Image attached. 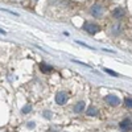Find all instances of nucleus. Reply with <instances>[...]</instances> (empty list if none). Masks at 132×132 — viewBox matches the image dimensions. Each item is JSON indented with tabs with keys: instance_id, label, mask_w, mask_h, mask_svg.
I'll list each match as a JSON object with an SVG mask.
<instances>
[{
	"instance_id": "nucleus-1",
	"label": "nucleus",
	"mask_w": 132,
	"mask_h": 132,
	"mask_svg": "<svg viewBox=\"0 0 132 132\" xmlns=\"http://www.w3.org/2000/svg\"><path fill=\"white\" fill-rule=\"evenodd\" d=\"M104 101H106L110 106H118V104H120V99H119L116 95H114V94L106 95V96H104Z\"/></svg>"
},
{
	"instance_id": "nucleus-2",
	"label": "nucleus",
	"mask_w": 132,
	"mask_h": 132,
	"mask_svg": "<svg viewBox=\"0 0 132 132\" xmlns=\"http://www.w3.org/2000/svg\"><path fill=\"white\" fill-rule=\"evenodd\" d=\"M83 29H85V30H87V32L90 33V35H96V33H98L99 30H101L98 25H95V24H91V23H85V25H83Z\"/></svg>"
},
{
	"instance_id": "nucleus-3",
	"label": "nucleus",
	"mask_w": 132,
	"mask_h": 132,
	"mask_svg": "<svg viewBox=\"0 0 132 132\" xmlns=\"http://www.w3.org/2000/svg\"><path fill=\"white\" fill-rule=\"evenodd\" d=\"M90 13H91L94 17H99V16L103 13V7H102V5H99V4L93 5V8L90 9Z\"/></svg>"
},
{
	"instance_id": "nucleus-4",
	"label": "nucleus",
	"mask_w": 132,
	"mask_h": 132,
	"mask_svg": "<svg viewBox=\"0 0 132 132\" xmlns=\"http://www.w3.org/2000/svg\"><path fill=\"white\" fill-rule=\"evenodd\" d=\"M56 102H57V104H65L66 102H68V94L66 93H58L57 95H56Z\"/></svg>"
},
{
	"instance_id": "nucleus-5",
	"label": "nucleus",
	"mask_w": 132,
	"mask_h": 132,
	"mask_svg": "<svg viewBox=\"0 0 132 132\" xmlns=\"http://www.w3.org/2000/svg\"><path fill=\"white\" fill-rule=\"evenodd\" d=\"M119 126H120V128H122L123 131H128V129L131 128V126H132L131 119H128V118H127V119H124L123 122H120V124H119Z\"/></svg>"
},
{
	"instance_id": "nucleus-6",
	"label": "nucleus",
	"mask_w": 132,
	"mask_h": 132,
	"mask_svg": "<svg viewBox=\"0 0 132 132\" xmlns=\"http://www.w3.org/2000/svg\"><path fill=\"white\" fill-rule=\"evenodd\" d=\"M85 102H78L75 106H74V112H77V114H81L82 111H85Z\"/></svg>"
},
{
	"instance_id": "nucleus-7",
	"label": "nucleus",
	"mask_w": 132,
	"mask_h": 132,
	"mask_svg": "<svg viewBox=\"0 0 132 132\" xmlns=\"http://www.w3.org/2000/svg\"><path fill=\"white\" fill-rule=\"evenodd\" d=\"M112 15H114V17L115 19H120V17H123L124 16V9H122V8H116L114 12H112Z\"/></svg>"
},
{
	"instance_id": "nucleus-8",
	"label": "nucleus",
	"mask_w": 132,
	"mask_h": 132,
	"mask_svg": "<svg viewBox=\"0 0 132 132\" xmlns=\"http://www.w3.org/2000/svg\"><path fill=\"white\" fill-rule=\"evenodd\" d=\"M87 115H89V116H95V115H98V110L91 106L89 110H87Z\"/></svg>"
},
{
	"instance_id": "nucleus-9",
	"label": "nucleus",
	"mask_w": 132,
	"mask_h": 132,
	"mask_svg": "<svg viewBox=\"0 0 132 132\" xmlns=\"http://www.w3.org/2000/svg\"><path fill=\"white\" fill-rule=\"evenodd\" d=\"M40 69L42 70V73H49L52 70V66H48L45 63H40Z\"/></svg>"
},
{
	"instance_id": "nucleus-10",
	"label": "nucleus",
	"mask_w": 132,
	"mask_h": 132,
	"mask_svg": "<svg viewBox=\"0 0 132 132\" xmlns=\"http://www.w3.org/2000/svg\"><path fill=\"white\" fill-rule=\"evenodd\" d=\"M124 103H126L127 107H131V108H132V99H131V98H126V99H124Z\"/></svg>"
},
{
	"instance_id": "nucleus-11",
	"label": "nucleus",
	"mask_w": 132,
	"mask_h": 132,
	"mask_svg": "<svg viewBox=\"0 0 132 132\" xmlns=\"http://www.w3.org/2000/svg\"><path fill=\"white\" fill-rule=\"evenodd\" d=\"M30 110H32V106H30V104H27V106L23 108V114H27V112H29Z\"/></svg>"
},
{
	"instance_id": "nucleus-12",
	"label": "nucleus",
	"mask_w": 132,
	"mask_h": 132,
	"mask_svg": "<svg viewBox=\"0 0 132 132\" xmlns=\"http://www.w3.org/2000/svg\"><path fill=\"white\" fill-rule=\"evenodd\" d=\"M104 71H106V73H108L110 75H114V77H119V74H118V73H115V71H112V70H110V69H104Z\"/></svg>"
},
{
	"instance_id": "nucleus-13",
	"label": "nucleus",
	"mask_w": 132,
	"mask_h": 132,
	"mask_svg": "<svg viewBox=\"0 0 132 132\" xmlns=\"http://www.w3.org/2000/svg\"><path fill=\"white\" fill-rule=\"evenodd\" d=\"M52 115H53V114H52L50 111H44V116H45L46 119H50V118H52Z\"/></svg>"
},
{
	"instance_id": "nucleus-14",
	"label": "nucleus",
	"mask_w": 132,
	"mask_h": 132,
	"mask_svg": "<svg viewBox=\"0 0 132 132\" xmlns=\"http://www.w3.org/2000/svg\"><path fill=\"white\" fill-rule=\"evenodd\" d=\"M28 127L29 128H33V127H35V123H28Z\"/></svg>"
},
{
	"instance_id": "nucleus-15",
	"label": "nucleus",
	"mask_w": 132,
	"mask_h": 132,
	"mask_svg": "<svg viewBox=\"0 0 132 132\" xmlns=\"http://www.w3.org/2000/svg\"><path fill=\"white\" fill-rule=\"evenodd\" d=\"M0 33H3V35H4V33H5V32H4L3 29H0Z\"/></svg>"
}]
</instances>
